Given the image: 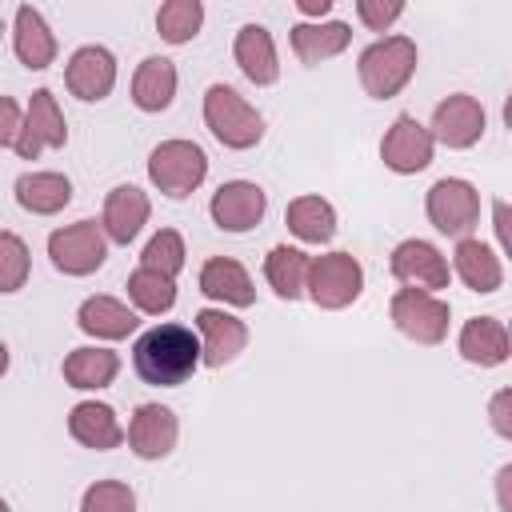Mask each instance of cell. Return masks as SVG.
<instances>
[{"instance_id": "22", "label": "cell", "mask_w": 512, "mask_h": 512, "mask_svg": "<svg viewBox=\"0 0 512 512\" xmlns=\"http://www.w3.org/2000/svg\"><path fill=\"white\" fill-rule=\"evenodd\" d=\"M136 308H128L124 300L116 296H88L80 308H76V328L96 336V340H124L136 332Z\"/></svg>"}, {"instance_id": "1", "label": "cell", "mask_w": 512, "mask_h": 512, "mask_svg": "<svg viewBox=\"0 0 512 512\" xmlns=\"http://www.w3.org/2000/svg\"><path fill=\"white\" fill-rule=\"evenodd\" d=\"M132 368L144 384L176 388L200 368V336L184 324H156L132 344Z\"/></svg>"}, {"instance_id": "42", "label": "cell", "mask_w": 512, "mask_h": 512, "mask_svg": "<svg viewBox=\"0 0 512 512\" xmlns=\"http://www.w3.org/2000/svg\"><path fill=\"white\" fill-rule=\"evenodd\" d=\"M0 512H12V508H8V500H0Z\"/></svg>"}, {"instance_id": "43", "label": "cell", "mask_w": 512, "mask_h": 512, "mask_svg": "<svg viewBox=\"0 0 512 512\" xmlns=\"http://www.w3.org/2000/svg\"><path fill=\"white\" fill-rule=\"evenodd\" d=\"M0 32H4V20H0Z\"/></svg>"}, {"instance_id": "26", "label": "cell", "mask_w": 512, "mask_h": 512, "mask_svg": "<svg viewBox=\"0 0 512 512\" xmlns=\"http://www.w3.org/2000/svg\"><path fill=\"white\" fill-rule=\"evenodd\" d=\"M72 200V180L64 172H24L16 180V204L32 216H56Z\"/></svg>"}, {"instance_id": "20", "label": "cell", "mask_w": 512, "mask_h": 512, "mask_svg": "<svg viewBox=\"0 0 512 512\" xmlns=\"http://www.w3.org/2000/svg\"><path fill=\"white\" fill-rule=\"evenodd\" d=\"M68 436H72L76 444L92 448V452H112V448H120V440H124V424H120V416H116L108 404H100V400H80V404H72V412H68Z\"/></svg>"}, {"instance_id": "25", "label": "cell", "mask_w": 512, "mask_h": 512, "mask_svg": "<svg viewBox=\"0 0 512 512\" xmlns=\"http://www.w3.org/2000/svg\"><path fill=\"white\" fill-rule=\"evenodd\" d=\"M176 96V64L168 56H144L132 76V104L140 112H164Z\"/></svg>"}, {"instance_id": "37", "label": "cell", "mask_w": 512, "mask_h": 512, "mask_svg": "<svg viewBox=\"0 0 512 512\" xmlns=\"http://www.w3.org/2000/svg\"><path fill=\"white\" fill-rule=\"evenodd\" d=\"M20 124H24V112L12 96H0V148H16V136H20Z\"/></svg>"}, {"instance_id": "36", "label": "cell", "mask_w": 512, "mask_h": 512, "mask_svg": "<svg viewBox=\"0 0 512 512\" xmlns=\"http://www.w3.org/2000/svg\"><path fill=\"white\" fill-rule=\"evenodd\" d=\"M356 16L372 32H384V28H392L404 16V4L400 0H356Z\"/></svg>"}, {"instance_id": "27", "label": "cell", "mask_w": 512, "mask_h": 512, "mask_svg": "<svg viewBox=\"0 0 512 512\" xmlns=\"http://www.w3.org/2000/svg\"><path fill=\"white\" fill-rule=\"evenodd\" d=\"M348 40H352V28H348L344 20H320V24L300 20V24L292 28V52H296V60H304V64H320V60L340 56V52L348 48Z\"/></svg>"}, {"instance_id": "7", "label": "cell", "mask_w": 512, "mask_h": 512, "mask_svg": "<svg viewBox=\"0 0 512 512\" xmlns=\"http://www.w3.org/2000/svg\"><path fill=\"white\" fill-rule=\"evenodd\" d=\"M424 212H428V220H432L436 232L464 240L480 224V192L468 180H460V176H444V180H436L428 188Z\"/></svg>"}, {"instance_id": "23", "label": "cell", "mask_w": 512, "mask_h": 512, "mask_svg": "<svg viewBox=\"0 0 512 512\" xmlns=\"http://www.w3.org/2000/svg\"><path fill=\"white\" fill-rule=\"evenodd\" d=\"M452 268H456V276H460L472 292H480V296H488V292H496V288L504 284V264H500V256H496L484 240H476V236L456 240Z\"/></svg>"}, {"instance_id": "31", "label": "cell", "mask_w": 512, "mask_h": 512, "mask_svg": "<svg viewBox=\"0 0 512 512\" xmlns=\"http://www.w3.org/2000/svg\"><path fill=\"white\" fill-rule=\"evenodd\" d=\"M128 300L144 316H164L176 304V280H168V276H160L152 268H136L128 276Z\"/></svg>"}, {"instance_id": "38", "label": "cell", "mask_w": 512, "mask_h": 512, "mask_svg": "<svg viewBox=\"0 0 512 512\" xmlns=\"http://www.w3.org/2000/svg\"><path fill=\"white\" fill-rule=\"evenodd\" d=\"M488 412H492V428H496L504 440H512V416H508V412H512V392H508V388H500V392L492 396V408H488Z\"/></svg>"}, {"instance_id": "21", "label": "cell", "mask_w": 512, "mask_h": 512, "mask_svg": "<svg viewBox=\"0 0 512 512\" xmlns=\"http://www.w3.org/2000/svg\"><path fill=\"white\" fill-rule=\"evenodd\" d=\"M232 56H236V68H240L252 84L268 88V84H276V80H280L276 44H272V32H268L264 24H244V28L236 32Z\"/></svg>"}, {"instance_id": "41", "label": "cell", "mask_w": 512, "mask_h": 512, "mask_svg": "<svg viewBox=\"0 0 512 512\" xmlns=\"http://www.w3.org/2000/svg\"><path fill=\"white\" fill-rule=\"evenodd\" d=\"M4 372H8V344L0 340V376H4Z\"/></svg>"}, {"instance_id": "29", "label": "cell", "mask_w": 512, "mask_h": 512, "mask_svg": "<svg viewBox=\"0 0 512 512\" xmlns=\"http://www.w3.org/2000/svg\"><path fill=\"white\" fill-rule=\"evenodd\" d=\"M284 224L304 244H328L336 236V208L324 196H296L284 208Z\"/></svg>"}, {"instance_id": "40", "label": "cell", "mask_w": 512, "mask_h": 512, "mask_svg": "<svg viewBox=\"0 0 512 512\" xmlns=\"http://www.w3.org/2000/svg\"><path fill=\"white\" fill-rule=\"evenodd\" d=\"M496 236H500V248H508V204L496 200Z\"/></svg>"}, {"instance_id": "33", "label": "cell", "mask_w": 512, "mask_h": 512, "mask_svg": "<svg viewBox=\"0 0 512 512\" xmlns=\"http://www.w3.org/2000/svg\"><path fill=\"white\" fill-rule=\"evenodd\" d=\"M184 256H188V252H184L180 232H176V228H160V232L144 244V252H140V268H152V272L176 280L180 268H184Z\"/></svg>"}, {"instance_id": "34", "label": "cell", "mask_w": 512, "mask_h": 512, "mask_svg": "<svg viewBox=\"0 0 512 512\" xmlns=\"http://www.w3.org/2000/svg\"><path fill=\"white\" fill-rule=\"evenodd\" d=\"M28 272H32L28 244L16 232H0V292L4 296L20 292L28 284Z\"/></svg>"}, {"instance_id": "13", "label": "cell", "mask_w": 512, "mask_h": 512, "mask_svg": "<svg viewBox=\"0 0 512 512\" xmlns=\"http://www.w3.org/2000/svg\"><path fill=\"white\" fill-rule=\"evenodd\" d=\"M196 336H200V364L208 368H224L248 348V324L224 308H200Z\"/></svg>"}, {"instance_id": "39", "label": "cell", "mask_w": 512, "mask_h": 512, "mask_svg": "<svg viewBox=\"0 0 512 512\" xmlns=\"http://www.w3.org/2000/svg\"><path fill=\"white\" fill-rule=\"evenodd\" d=\"M296 12H300V16H316V20H320V16H328V12H332V0H296Z\"/></svg>"}, {"instance_id": "17", "label": "cell", "mask_w": 512, "mask_h": 512, "mask_svg": "<svg viewBox=\"0 0 512 512\" xmlns=\"http://www.w3.org/2000/svg\"><path fill=\"white\" fill-rule=\"evenodd\" d=\"M148 212H152V200L148 192H140L136 184H116L108 196H104V212H100V228L112 244H132L140 236V228L148 224Z\"/></svg>"}, {"instance_id": "8", "label": "cell", "mask_w": 512, "mask_h": 512, "mask_svg": "<svg viewBox=\"0 0 512 512\" xmlns=\"http://www.w3.org/2000/svg\"><path fill=\"white\" fill-rule=\"evenodd\" d=\"M388 316L396 324V332H404L416 344H440L448 336V320L452 308L448 300L432 296V292H416V288H400L388 304Z\"/></svg>"}, {"instance_id": "2", "label": "cell", "mask_w": 512, "mask_h": 512, "mask_svg": "<svg viewBox=\"0 0 512 512\" xmlns=\"http://www.w3.org/2000/svg\"><path fill=\"white\" fill-rule=\"evenodd\" d=\"M416 40L408 36H384L376 44H368L356 60V72H360V84L372 100H392L408 88V80L416 76Z\"/></svg>"}, {"instance_id": "16", "label": "cell", "mask_w": 512, "mask_h": 512, "mask_svg": "<svg viewBox=\"0 0 512 512\" xmlns=\"http://www.w3.org/2000/svg\"><path fill=\"white\" fill-rule=\"evenodd\" d=\"M64 84L72 96L80 100H104L112 88H116V56L100 44H84L72 52L68 68H64Z\"/></svg>"}, {"instance_id": "11", "label": "cell", "mask_w": 512, "mask_h": 512, "mask_svg": "<svg viewBox=\"0 0 512 512\" xmlns=\"http://www.w3.org/2000/svg\"><path fill=\"white\" fill-rule=\"evenodd\" d=\"M488 128V116H484V104L468 92H452L436 104L432 112V140H440L444 148H472Z\"/></svg>"}, {"instance_id": "4", "label": "cell", "mask_w": 512, "mask_h": 512, "mask_svg": "<svg viewBox=\"0 0 512 512\" xmlns=\"http://www.w3.org/2000/svg\"><path fill=\"white\" fill-rule=\"evenodd\" d=\"M304 292L312 296L316 308L324 312H340L348 304L360 300L364 292V268L352 252H324V256H312L308 260V280H304Z\"/></svg>"}, {"instance_id": "19", "label": "cell", "mask_w": 512, "mask_h": 512, "mask_svg": "<svg viewBox=\"0 0 512 512\" xmlns=\"http://www.w3.org/2000/svg\"><path fill=\"white\" fill-rule=\"evenodd\" d=\"M196 280H200V292L208 300H220V304H232V308L256 304V284H252L248 268L232 256H208Z\"/></svg>"}, {"instance_id": "10", "label": "cell", "mask_w": 512, "mask_h": 512, "mask_svg": "<svg viewBox=\"0 0 512 512\" xmlns=\"http://www.w3.org/2000/svg\"><path fill=\"white\" fill-rule=\"evenodd\" d=\"M432 152H436L432 132H428L416 116H408V112H400V116L392 120V128L384 132V140H380V160H384V168H392V172H400V176L424 172V168L432 164Z\"/></svg>"}, {"instance_id": "14", "label": "cell", "mask_w": 512, "mask_h": 512, "mask_svg": "<svg viewBox=\"0 0 512 512\" xmlns=\"http://www.w3.org/2000/svg\"><path fill=\"white\" fill-rule=\"evenodd\" d=\"M208 212H212L216 228H224V232H248V228H256V224L264 220L268 196H264V188L252 184V180H228V184H220V188L212 192Z\"/></svg>"}, {"instance_id": "35", "label": "cell", "mask_w": 512, "mask_h": 512, "mask_svg": "<svg viewBox=\"0 0 512 512\" xmlns=\"http://www.w3.org/2000/svg\"><path fill=\"white\" fill-rule=\"evenodd\" d=\"M80 512H136V492L124 480H96L80 496Z\"/></svg>"}, {"instance_id": "15", "label": "cell", "mask_w": 512, "mask_h": 512, "mask_svg": "<svg viewBox=\"0 0 512 512\" xmlns=\"http://www.w3.org/2000/svg\"><path fill=\"white\" fill-rule=\"evenodd\" d=\"M128 448L140 456V460H164L172 448H176V436H180V420L172 408L164 404H140L128 420Z\"/></svg>"}, {"instance_id": "32", "label": "cell", "mask_w": 512, "mask_h": 512, "mask_svg": "<svg viewBox=\"0 0 512 512\" xmlns=\"http://www.w3.org/2000/svg\"><path fill=\"white\" fill-rule=\"evenodd\" d=\"M200 24H204V4L200 0H168L156 12V32L168 44H188L200 32Z\"/></svg>"}, {"instance_id": "9", "label": "cell", "mask_w": 512, "mask_h": 512, "mask_svg": "<svg viewBox=\"0 0 512 512\" xmlns=\"http://www.w3.org/2000/svg\"><path fill=\"white\" fill-rule=\"evenodd\" d=\"M68 144V124H64V112L52 96V88H36L28 108H24V124H20V136H16V152L20 160H36L44 148H64Z\"/></svg>"}, {"instance_id": "3", "label": "cell", "mask_w": 512, "mask_h": 512, "mask_svg": "<svg viewBox=\"0 0 512 512\" xmlns=\"http://www.w3.org/2000/svg\"><path fill=\"white\" fill-rule=\"evenodd\" d=\"M204 124L224 148H256L264 140V116L228 84H212L204 92Z\"/></svg>"}, {"instance_id": "28", "label": "cell", "mask_w": 512, "mask_h": 512, "mask_svg": "<svg viewBox=\"0 0 512 512\" xmlns=\"http://www.w3.org/2000/svg\"><path fill=\"white\" fill-rule=\"evenodd\" d=\"M120 372V356L112 348H72L64 356V384L68 388H80V392H96V388H108Z\"/></svg>"}, {"instance_id": "18", "label": "cell", "mask_w": 512, "mask_h": 512, "mask_svg": "<svg viewBox=\"0 0 512 512\" xmlns=\"http://www.w3.org/2000/svg\"><path fill=\"white\" fill-rule=\"evenodd\" d=\"M12 52L32 72H44L56 60V36H52L48 20L40 16V8H32V4L16 8V16H12Z\"/></svg>"}, {"instance_id": "12", "label": "cell", "mask_w": 512, "mask_h": 512, "mask_svg": "<svg viewBox=\"0 0 512 512\" xmlns=\"http://www.w3.org/2000/svg\"><path fill=\"white\" fill-rule=\"evenodd\" d=\"M392 276L404 284V288H416V292H440L448 288V260L440 256L436 244L428 240H400L392 248V260H388Z\"/></svg>"}, {"instance_id": "5", "label": "cell", "mask_w": 512, "mask_h": 512, "mask_svg": "<svg viewBox=\"0 0 512 512\" xmlns=\"http://www.w3.org/2000/svg\"><path fill=\"white\" fill-rule=\"evenodd\" d=\"M204 176H208V156L192 140H160L148 156V180L172 200L192 196L204 184Z\"/></svg>"}, {"instance_id": "24", "label": "cell", "mask_w": 512, "mask_h": 512, "mask_svg": "<svg viewBox=\"0 0 512 512\" xmlns=\"http://www.w3.org/2000/svg\"><path fill=\"white\" fill-rule=\"evenodd\" d=\"M456 348H460V356L468 364L496 368V364L508 360V328L496 316H472V320H464Z\"/></svg>"}, {"instance_id": "30", "label": "cell", "mask_w": 512, "mask_h": 512, "mask_svg": "<svg viewBox=\"0 0 512 512\" xmlns=\"http://www.w3.org/2000/svg\"><path fill=\"white\" fill-rule=\"evenodd\" d=\"M308 252L292 248V244H276L264 256V280L272 284V292L280 300H300L304 296V280H308Z\"/></svg>"}, {"instance_id": "6", "label": "cell", "mask_w": 512, "mask_h": 512, "mask_svg": "<svg viewBox=\"0 0 512 512\" xmlns=\"http://www.w3.org/2000/svg\"><path fill=\"white\" fill-rule=\"evenodd\" d=\"M48 260L64 276H92L108 260V236L96 220L64 224L48 236Z\"/></svg>"}]
</instances>
